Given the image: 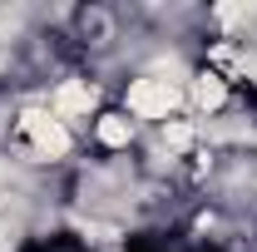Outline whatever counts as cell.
<instances>
[{"instance_id": "1", "label": "cell", "mask_w": 257, "mask_h": 252, "mask_svg": "<svg viewBox=\"0 0 257 252\" xmlns=\"http://www.w3.org/2000/svg\"><path fill=\"white\" fill-rule=\"evenodd\" d=\"M5 149L15 154V163H30V168H60L74 158L79 149V134L50 114L45 99H25L10 124H5Z\"/></svg>"}, {"instance_id": "2", "label": "cell", "mask_w": 257, "mask_h": 252, "mask_svg": "<svg viewBox=\"0 0 257 252\" xmlns=\"http://www.w3.org/2000/svg\"><path fill=\"white\" fill-rule=\"evenodd\" d=\"M40 99H45V104H50V114H55V119H64L79 139H84V134H89V124L109 109V104H104V89H99L89 74H64V79H55Z\"/></svg>"}, {"instance_id": "3", "label": "cell", "mask_w": 257, "mask_h": 252, "mask_svg": "<svg viewBox=\"0 0 257 252\" xmlns=\"http://www.w3.org/2000/svg\"><path fill=\"white\" fill-rule=\"evenodd\" d=\"M84 139L94 144L99 154H109V158H124L128 149H134V144L144 139V129L134 124V119H128V114L119 109V104H109V109L99 114L94 124H89V134H84Z\"/></svg>"}]
</instances>
